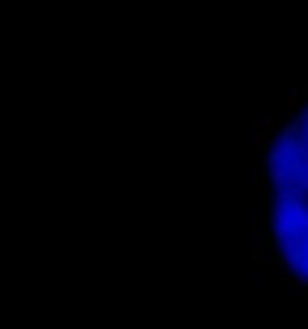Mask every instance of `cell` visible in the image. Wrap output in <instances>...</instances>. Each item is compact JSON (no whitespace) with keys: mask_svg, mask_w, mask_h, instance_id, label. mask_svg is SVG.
<instances>
[{"mask_svg":"<svg viewBox=\"0 0 308 329\" xmlns=\"http://www.w3.org/2000/svg\"><path fill=\"white\" fill-rule=\"evenodd\" d=\"M267 213H270V207H267V201H264V204L255 210V225H252L255 231H261V228H264V222H267Z\"/></svg>","mask_w":308,"mask_h":329,"instance_id":"cell-3","label":"cell"},{"mask_svg":"<svg viewBox=\"0 0 308 329\" xmlns=\"http://www.w3.org/2000/svg\"><path fill=\"white\" fill-rule=\"evenodd\" d=\"M252 189H255V192H264V189H267V177H264V174H255V177H252Z\"/></svg>","mask_w":308,"mask_h":329,"instance_id":"cell-5","label":"cell"},{"mask_svg":"<svg viewBox=\"0 0 308 329\" xmlns=\"http://www.w3.org/2000/svg\"><path fill=\"white\" fill-rule=\"evenodd\" d=\"M306 99H308L306 87H294V90H291V96H288V108H291V111H300Z\"/></svg>","mask_w":308,"mask_h":329,"instance_id":"cell-1","label":"cell"},{"mask_svg":"<svg viewBox=\"0 0 308 329\" xmlns=\"http://www.w3.org/2000/svg\"><path fill=\"white\" fill-rule=\"evenodd\" d=\"M252 144H255V150L261 153V150L267 147V132H261V129H258V132H255V141H252Z\"/></svg>","mask_w":308,"mask_h":329,"instance_id":"cell-4","label":"cell"},{"mask_svg":"<svg viewBox=\"0 0 308 329\" xmlns=\"http://www.w3.org/2000/svg\"><path fill=\"white\" fill-rule=\"evenodd\" d=\"M255 126H258L261 132H267V135H270L276 126H282V120H279V117H258V120H255Z\"/></svg>","mask_w":308,"mask_h":329,"instance_id":"cell-2","label":"cell"}]
</instances>
